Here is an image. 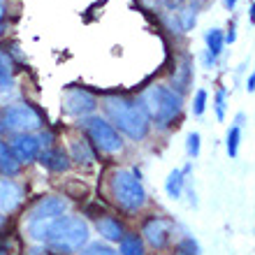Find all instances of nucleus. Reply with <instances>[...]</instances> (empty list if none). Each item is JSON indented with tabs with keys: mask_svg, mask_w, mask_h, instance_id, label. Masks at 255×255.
Returning a JSON list of instances; mask_svg holds the SVG:
<instances>
[{
	"mask_svg": "<svg viewBox=\"0 0 255 255\" xmlns=\"http://www.w3.org/2000/svg\"><path fill=\"white\" fill-rule=\"evenodd\" d=\"M28 237L58 255H70L88 244V223L79 216H56L28 221Z\"/></svg>",
	"mask_w": 255,
	"mask_h": 255,
	"instance_id": "nucleus-1",
	"label": "nucleus"
},
{
	"mask_svg": "<svg viewBox=\"0 0 255 255\" xmlns=\"http://www.w3.org/2000/svg\"><path fill=\"white\" fill-rule=\"evenodd\" d=\"M102 109L105 114L109 116V126L119 128L123 134H128L130 139L139 141L148 134V121L146 112L141 107L139 100H132V98H123V95H109L102 100Z\"/></svg>",
	"mask_w": 255,
	"mask_h": 255,
	"instance_id": "nucleus-2",
	"label": "nucleus"
},
{
	"mask_svg": "<svg viewBox=\"0 0 255 255\" xmlns=\"http://www.w3.org/2000/svg\"><path fill=\"white\" fill-rule=\"evenodd\" d=\"M141 107L146 112L148 121L153 119L160 128H167L169 123H174V119L181 114L183 98L169 86H148L141 93Z\"/></svg>",
	"mask_w": 255,
	"mask_h": 255,
	"instance_id": "nucleus-3",
	"label": "nucleus"
},
{
	"mask_svg": "<svg viewBox=\"0 0 255 255\" xmlns=\"http://www.w3.org/2000/svg\"><path fill=\"white\" fill-rule=\"evenodd\" d=\"M112 195H114L116 204L126 211H137L146 204V190L137 179V174L128 169H119L112 174Z\"/></svg>",
	"mask_w": 255,
	"mask_h": 255,
	"instance_id": "nucleus-4",
	"label": "nucleus"
},
{
	"mask_svg": "<svg viewBox=\"0 0 255 255\" xmlns=\"http://www.w3.org/2000/svg\"><path fill=\"white\" fill-rule=\"evenodd\" d=\"M42 128V116L30 105H12L0 112V134H33Z\"/></svg>",
	"mask_w": 255,
	"mask_h": 255,
	"instance_id": "nucleus-5",
	"label": "nucleus"
},
{
	"mask_svg": "<svg viewBox=\"0 0 255 255\" xmlns=\"http://www.w3.org/2000/svg\"><path fill=\"white\" fill-rule=\"evenodd\" d=\"M84 130H86V134L95 144V148H100L102 153L114 155L123 151V141L119 137V132L100 116H86L84 119Z\"/></svg>",
	"mask_w": 255,
	"mask_h": 255,
	"instance_id": "nucleus-6",
	"label": "nucleus"
},
{
	"mask_svg": "<svg viewBox=\"0 0 255 255\" xmlns=\"http://www.w3.org/2000/svg\"><path fill=\"white\" fill-rule=\"evenodd\" d=\"M141 235H144V239H146L153 249H165V246L172 242V235H174V223L169 221V218H160V216H155V218L146 221Z\"/></svg>",
	"mask_w": 255,
	"mask_h": 255,
	"instance_id": "nucleus-7",
	"label": "nucleus"
},
{
	"mask_svg": "<svg viewBox=\"0 0 255 255\" xmlns=\"http://www.w3.org/2000/svg\"><path fill=\"white\" fill-rule=\"evenodd\" d=\"M95 107H98V100L81 88H70L65 93V100H63V109L72 116H88L95 112Z\"/></svg>",
	"mask_w": 255,
	"mask_h": 255,
	"instance_id": "nucleus-8",
	"label": "nucleus"
},
{
	"mask_svg": "<svg viewBox=\"0 0 255 255\" xmlns=\"http://www.w3.org/2000/svg\"><path fill=\"white\" fill-rule=\"evenodd\" d=\"M70 209V202L58 195H49L35 202L33 209L28 211V221H37V218H56V216H65Z\"/></svg>",
	"mask_w": 255,
	"mask_h": 255,
	"instance_id": "nucleus-9",
	"label": "nucleus"
},
{
	"mask_svg": "<svg viewBox=\"0 0 255 255\" xmlns=\"http://www.w3.org/2000/svg\"><path fill=\"white\" fill-rule=\"evenodd\" d=\"M9 151L14 153L16 162H33L42 151V137H35V134H16L9 144Z\"/></svg>",
	"mask_w": 255,
	"mask_h": 255,
	"instance_id": "nucleus-10",
	"label": "nucleus"
},
{
	"mask_svg": "<svg viewBox=\"0 0 255 255\" xmlns=\"http://www.w3.org/2000/svg\"><path fill=\"white\" fill-rule=\"evenodd\" d=\"M23 190L12 179H0V214H9L21 204Z\"/></svg>",
	"mask_w": 255,
	"mask_h": 255,
	"instance_id": "nucleus-11",
	"label": "nucleus"
},
{
	"mask_svg": "<svg viewBox=\"0 0 255 255\" xmlns=\"http://www.w3.org/2000/svg\"><path fill=\"white\" fill-rule=\"evenodd\" d=\"M37 158H40L42 167H47L49 172H67L70 169V158L61 148H44V151H40Z\"/></svg>",
	"mask_w": 255,
	"mask_h": 255,
	"instance_id": "nucleus-12",
	"label": "nucleus"
},
{
	"mask_svg": "<svg viewBox=\"0 0 255 255\" xmlns=\"http://www.w3.org/2000/svg\"><path fill=\"white\" fill-rule=\"evenodd\" d=\"M197 9H200V2H181L176 5V23H179V33H188L190 28L195 26L197 21Z\"/></svg>",
	"mask_w": 255,
	"mask_h": 255,
	"instance_id": "nucleus-13",
	"label": "nucleus"
},
{
	"mask_svg": "<svg viewBox=\"0 0 255 255\" xmlns=\"http://www.w3.org/2000/svg\"><path fill=\"white\" fill-rule=\"evenodd\" d=\"M95 230H98L105 239H109V242H121L123 235H126L123 225L116 221V218H112V216H98V221H95Z\"/></svg>",
	"mask_w": 255,
	"mask_h": 255,
	"instance_id": "nucleus-14",
	"label": "nucleus"
},
{
	"mask_svg": "<svg viewBox=\"0 0 255 255\" xmlns=\"http://www.w3.org/2000/svg\"><path fill=\"white\" fill-rule=\"evenodd\" d=\"M190 81H193V63H190L188 56H183L179 67H176L174 74H172V84H174L172 91H176L179 95L186 93V88L190 86Z\"/></svg>",
	"mask_w": 255,
	"mask_h": 255,
	"instance_id": "nucleus-15",
	"label": "nucleus"
},
{
	"mask_svg": "<svg viewBox=\"0 0 255 255\" xmlns=\"http://www.w3.org/2000/svg\"><path fill=\"white\" fill-rule=\"evenodd\" d=\"M223 44H225V37H223V33L218 30V28H211V30L207 33V56H204V63H207V67H211L216 63L218 54L223 51Z\"/></svg>",
	"mask_w": 255,
	"mask_h": 255,
	"instance_id": "nucleus-16",
	"label": "nucleus"
},
{
	"mask_svg": "<svg viewBox=\"0 0 255 255\" xmlns=\"http://www.w3.org/2000/svg\"><path fill=\"white\" fill-rule=\"evenodd\" d=\"M190 172V165L188 167H183V169H174V172H169L167 176V181H165V190H167V195L172 197V200H179L183 193V176Z\"/></svg>",
	"mask_w": 255,
	"mask_h": 255,
	"instance_id": "nucleus-17",
	"label": "nucleus"
},
{
	"mask_svg": "<svg viewBox=\"0 0 255 255\" xmlns=\"http://www.w3.org/2000/svg\"><path fill=\"white\" fill-rule=\"evenodd\" d=\"M0 169H2L7 176H16L21 169V165L16 162L14 153L9 151V146H7L2 139H0Z\"/></svg>",
	"mask_w": 255,
	"mask_h": 255,
	"instance_id": "nucleus-18",
	"label": "nucleus"
},
{
	"mask_svg": "<svg viewBox=\"0 0 255 255\" xmlns=\"http://www.w3.org/2000/svg\"><path fill=\"white\" fill-rule=\"evenodd\" d=\"M70 151H72V160L74 162H79V165H93L95 155H93V151H91V146H88L86 139H74Z\"/></svg>",
	"mask_w": 255,
	"mask_h": 255,
	"instance_id": "nucleus-19",
	"label": "nucleus"
},
{
	"mask_svg": "<svg viewBox=\"0 0 255 255\" xmlns=\"http://www.w3.org/2000/svg\"><path fill=\"white\" fill-rule=\"evenodd\" d=\"M121 255H144V239L139 235H123V239L119 242Z\"/></svg>",
	"mask_w": 255,
	"mask_h": 255,
	"instance_id": "nucleus-20",
	"label": "nucleus"
},
{
	"mask_svg": "<svg viewBox=\"0 0 255 255\" xmlns=\"http://www.w3.org/2000/svg\"><path fill=\"white\" fill-rule=\"evenodd\" d=\"M242 123H244V114H237V123L230 128L228 139H225V146H228L230 158H235L237 151H239V139H242Z\"/></svg>",
	"mask_w": 255,
	"mask_h": 255,
	"instance_id": "nucleus-21",
	"label": "nucleus"
},
{
	"mask_svg": "<svg viewBox=\"0 0 255 255\" xmlns=\"http://www.w3.org/2000/svg\"><path fill=\"white\" fill-rule=\"evenodd\" d=\"M12 81H14V74H12V61L5 51H0V91H9L12 88Z\"/></svg>",
	"mask_w": 255,
	"mask_h": 255,
	"instance_id": "nucleus-22",
	"label": "nucleus"
},
{
	"mask_svg": "<svg viewBox=\"0 0 255 255\" xmlns=\"http://www.w3.org/2000/svg\"><path fill=\"white\" fill-rule=\"evenodd\" d=\"M79 255H119V253H116L112 246H107V244L93 242V244H86V246L79 251Z\"/></svg>",
	"mask_w": 255,
	"mask_h": 255,
	"instance_id": "nucleus-23",
	"label": "nucleus"
},
{
	"mask_svg": "<svg viewBox=\"0 0 255 255\" xmlns=\"http://www.w3.org/2000/svg\"><path fill=\"white\" fill-rule=\"evenodd\" d=\"M174 255H200V246H197V242H195V239L186 237V239H181V242L176 244Z\"/></svg>",
	"mask_w": 255,
	"mask_h": 255,
	"instance_id": "nucleus-24",
	"label": "nucleus"
},
{
	"mask_svg": "<svg viewBox=\"0 0 255 255\" xmlns=\"http://www.w3.org/2000/svg\"><path fill=\"white\" fill-rule=\"evenodd\" d=\"M204 107H207V91H204V88H200V91L195 93V100H193L195 116H202V114H204Z\"/></svg>",
	"mask_w": 255,
	"mask_h": 255,
	"instance_id": "nucleus-25",
	"label": "nucleus"
},
{
	"mask_svg": "<svg viewBox=\"0 0 255 255\" xmlns=\"http://www.w3.org/2000/svg\"><path fill=\"white\" fill-rule=\"evenodd\" d=\"M186 148H188V155H190V158H197V155H200V134H197V132H190L188 139H186Z\"/></svg>",
	"mask_w": 255,
	"mask_h": 255,
	"instance_id": "nucleus-26",
	"label": "nucleus"
},
{
	"mask_svg": "<svg viewBox=\"0 0 255 255\" xmlns=\"http://www.w3.org/2000/svg\"><path fill=\"white\" fill-rule=\"evenodd\" d=\"M216 116H218L221 121H223V116H225V91H223V88L216 93Z\"/></svg>",
	"mask_w": 255,
	"mask_h": 255,
	"instance_id": "nucleus-27",
	"label": "nucleus"
},
{
	"mask_svg": "<svg viewBox=\"0 0 255 255\" xmlns=\"http://www.w3.org/2000/svg\"><path fill=\"white\" fill-rule=\"evenodd\" d=\"M28 255H58V253H54V251H49L47 246H35V249H30L28 251Z\"/></svg>",
	"mask_w": 255,
	"mask_h": 255,
	"instance_id": "nucleus-28",
	"label": "nucleus"
},
{
	"mask_svg": "<svg viewBox=\"0 0 255 255\" xmlns=\"http://www.w3.org/2000/svg\"><path fill=\"white\" fill-rule=\"evenodd\" d=\"M253 84H255V74H251L249 79H246V91H249V93H253Z\"/></svg>",
	"mask_w": 255,
	"mask_h": 255,
	"instance_id": "nucleus-29",
	"label": "nucleus"
},
{
	"mask_svg": "<svg viewBox=\"0 0 255 255\" xmlns=\"http://www.w3.org/2000/svg\"><path fill=\"white\" fill-rule=\"evenodd\" d=\"M235 2H237V0H225V7H228V9H232V7H235Z\"/></svg>",
	"mask_w": 255,
	"mask_h": 255,
	"instance_id": "nucleus-30",
	"label": "nucleus"
},
{
	"mask_svg": "<svg viewBox=\"0 0 255 255\" xmlns=\"http://www.w3.org/2000/svg\"><path fill=\"white\" fill-rule=\"evenodd\" d=\"M2 28H5V19L0 16V35H2Z\"/></svg>",
	"mask_w": 255,
	"mask_h": 255,
	"instance_id": "nucleus-31",
	"label": "nucleus"
},
{
	"mask_svg": "<svg viewBox=\"0 0 255 255\" xmlns=\"http://www.w3.org/2000/svg\"><path fill=\"white\" fill-rule=\"evenodd\" d=\"M174 5H181V2H188V0H172Z\"/></svg>",
	"mask_w": 255,
	"mask_h": 255,
	"instance_id": "nucleus-32",
	"label": "nucleus"
},
{
	"mask_svg": "<svg viewBox=\"0 0 255 255\" xmlns=\"http://www.w3.org/2000/svg\"><path fill=\"white\" fill-rule=\"evenodd\" d=\"M2 223H5V218H2V214H0V225H2Z\"/></svg>",
	"mask_w": 255,
	"mask_h": 255,
	"instance_id": "nucleus-33",
	"label": "nucleus"
},
{
	"mask_svg": "<svg viewBox=\"0 0 255 255\" xmlns=\"http://www.w3.org/2000/svg\"><path fill=\"white\" fill-rule=\"evenodd\" d=\"M0 253H2V251H0Z\"/></svg>",
	"mask_w": 255,
	"mask_h": 255,
	"instance_id": "nucleus-34",
	"label": "nucleus"
}]
</instances>
